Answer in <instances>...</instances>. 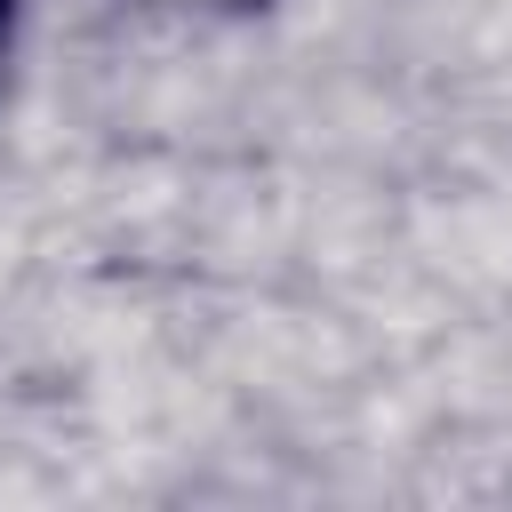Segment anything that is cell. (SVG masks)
I'll return each mask as SVG.
<instances>
[{
	"instance_id": "1",
	"label": "cell",
	"mask_w": 512,
	"mask_h": 512,
	"mask_svg": "<svg viewBox=\"0 0 512 512\" xmlns=\"http://www.w3.org/2000/svg\"><path fill=\"white\" fill-rule=\"evenodd\" d=\"M144 16H176V24H248V16H272L280 0H128Z\"/></svg>"
},
{
	"instance_id": "2",
	"label": "cell",
	"mask_w": 512,
	"mask_h": 512,
	"mask_svg": "<svg viewBox=\"0 0 512 512\" xmlns=\"http://www.w3.org/2000/svg\"><path fill=\"white\" fill-rule=\"evenodd\" d=\"M16 16H24V0H0V40H16Z\"/></svg>"
}]
</instances>
